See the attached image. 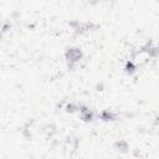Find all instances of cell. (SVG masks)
Returning <instances> with one entry per match:
<instances>
[{
	"label": "cell",
	"mask_w": 159,
	"mask_h": 159,
	"mask_svg": "<svg viewBox=\"0 0 159 159\" xmlns=\"http://www.w3.org/2000/svg\"><path fill=\"white\" fill-rule=\"evenodd\" d=\"M82 57H83V52L78 47H70L65 52V58L67 61V66L70 70H75L76 65L82 60Z\"/></svg>",
	"instance_id": "obj_1"
},
{
	"label": "cell",
	"mask_w": 159,
	"mask_h": 159,
	"mask_svg": "<svg viewBox=\"0 0 159 159\" xmlns=\"http://www.w3.org/2000/svg\"><path fill=\"white\" fill-rule=\"evenodd\" d=\"M80 113H81V119L83 122H92L94 118V114L92 111H89L86 106L80 104Z\"/></svg>",
	"instance_id": "obj_2"
},
{
	"label": "cell",
	"mask_w": 159,
	"mask_h": 159,
	"mask_svg": "<svg viewBox=\"0 0 159 159\" xmlns=\"http://www.w3.org/2000/svg\"><path fill=\"white\" fill-rule=\"evenodd\" d=\"M142 51H143V52H147V55H148L149 57H157V56H159V47L153 46L152 42H147V43L142 47Z\"/></svg>",
	"instance_id": "obj_3"
},
{
	"label": "cell",
	"mask_w": 159,
	"mask_h": 159,
	"mask_svg": "<svg viewBox=\"0 0 159 159\" xmlns=\"http://www.w3.org/2000/svg\"><path fill=\"white\" fill-rule=\"evenodd\" d=\"M114 148L119 152V153H128L129 152V144L127 143V140L124 139H119L114 143Z\"/></svg>",
	"instance_id": "obj_4"
},
{
	"label": "cell",
	"mask_w": 159,
	"mask_h": 159,
	"mask_svg": "<svg viewBox=\"0 0 159 159\" xmlns=\"http://www.w3.org/2000/svg\"><path fill=\"white\" fill-rule=\"evenodd\" d=\"M101 119L104 122H111V120H116L117 119V114L113 113L109 109H104L101 112Z\"/></svg>",
	"instance_id": "obj_5"
},
{
	"label": "cell",
	"mask_w": 159,
	"mask_h": 159,
	"mask_svg": "<svg viewBox=\"0 0 159 159\" xmlns=\"http://www.w3.org/2000/svg\"><path fill=\"white\" fill-rule=\"evenodd\" d=\"M135 70H137V67H135V63H134L133 61H127V62H125V65H124V71H125V73L133 75V73L135 72Z\"/></svg>",
	"instance_id": "obj_6"
},
{
	"label": "cell",
	"mask_w": 159,
	"mask_h": 159,
	"mask_svg": "<svg viewBox=\"0 0 159 159\" xmlns=\"http://www.w3.org/2000/svg\"><path fill=\"white\" fill-rule=\"evenodd\" d=\"M65 111L67 112V113H76L77 111H80V106H77V104H75V103H67L66 106H65Z\"/></svg>",
	"instance_id": "obj_7"
},
{
	"label": "cell",
	"mask_w": 159,
	"mask_h": 159,
	"mask_svg": "<svg viewBox=\"0 0 159 159\" xmlns=\"http://www.w3.org/2000/svg\"><path fill=\"white\" fill-rule=\"evenodd\" d=\"M96 88H97V91H103V83H98L96 86Z\"/></svg>",
	"instance_id": "obj_8"
}]
</instances>
